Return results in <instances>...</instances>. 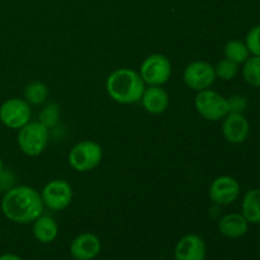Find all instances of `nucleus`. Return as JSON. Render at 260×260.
Masks as SVG:
<instances>
[{"instance_id":"obj_1","label":"nucleus","mask_w":260,"mask_h":260,"mask_svg":"<svg viewBox=\"0 0 260 260\" xmlns=\"http://www.w3.org/2000/svg\"><path fill=\"white\" fill-rule=\"evenodd\" d=\"M45 205L41 198V193L28 185L13 187L4 193L2 200L3 215L15 223L35 222L43 215Z\"/></svg>"},{"instance_id":"obj_2","label":"nucleus","mask_w":260,"mask_h":260,"mask_svg":"<svg viewBox=\"0 0 260 260\" xmlns=\"http://www.w3.org/2000/svg\"><path fill=\"white\" fill-rule=\"evenodd\" d=\"M146 84L139 71L122 68L108 76L106 89L108 95L119 104H135L141 101Z\"/></svg>"},{"instance_id":"obj_3","label":"nucleus","mask_w":260,"mask_h":260,"mask_svg":"<svg viewBox=\"0 0 260 260\" xmlns=\"http://www.w3.org/2000/svg\"><path fill=\"white\" fill-rule=\"evenodd\" d=\"M103 150L101 145L91 140H84L71 147L69 152V164L79 173H86L95 169L102 161Z\"/></svg>"},{"instance_id":"obj_4","label":"nucleus","mask_w":260,"mask_h":260,"mask_svg":"<svg viewBox=\"0 0 260 260\" xmlns=\"http://www.w3.org/2000/svg\"><path fill=\"white\" fill-rule=\"evenodd\" d=\"M18 146L27 156L35 157L42 154L48 145V128L41 122H28L18 132Z\"/></svg>"},{"instance_id":"obj_5","label":"nucleus","mask_w":260,"mask_h":260,"mask_svg":"<svg viewBox=\"0 0 260 260\" xmlns=\"http://www.w3.org/2000/svg\"><path fill=\"white\" fill-rule=\"evenodd\" d=\"M194 107L198 114L207 121H220L229 114L228 98L212 89L197 91Z\"/></svg>"},{"instance_id":"obj_6","label":"nucleus","mask_w":260,"mask_h":260,"mask_svg":"<svg viewBox=\"0 0 260 260\" xmlns=\"http://www.w3.org/2000/svg\"><path fill=\"white\" fill-rule=\"evenodd\" d=\"M139 73L146 85L162 86L172 76V63L165 55L152 53L142 61Z\"/></svg>"},{"instance_id":"obj_7","label":"nucleus","mask_w":260,"mask_h":260,"mask_svg":"<svg viewBox=\"0 0 260 260\" xmlns=\"http://www.w3.org/2000/svg\"><path fill=\"white\" fill-rule=\"evenodd\" d=\"M32 109L25 99L10 98L0 106V122L12 129H20L30 122Z\"/></svg>"},{"instance_id":"obj_8","label":"nucleus","mask_w":260,"mask_h":260,"mask_svg":"<svg viewBox=\"0 0 260 260\" xmlns=\"http://www.w3.org/2000/svg\"><path fill=\"white\" fill-rule=\"evenodd\" d=\"M41 198L45 207L52 211H62L73 201V188L66 180L52 179L41 190Z\"/></svg>"},{"instance_id":"obj_9","label":"nucleus","mask_w":260,"mask_h":260,"mask_svg":"<svg viewBox=\"0 0 260 260\" xmlns=\"http://www.w3.org/2000/svg\"><path fill=\"white\" fill-rule=\"evenodd\" d=\"M215 66L206 61L190 62L183 73V80L185 85L194 91L210 89L216 81Z\"/></svg>"},{"instance_id":"obj_10","label":"nucleus","mask_w":260,"mask_h":260,"mask_svg":"<svg viewBox=\"0 0 260 260\" xmlns=\"http://www.w3.org/2000/svg\"><path fill=\"white\" fill-rule=\"evenodd\" d=\"M208 196L215 205L229 206L240 196V184L230 175H221L211 183Z\"/></svg>"},{"instance_id":"obj_11","label":"nucleus","mask_w":260,"mask_h":260,"mask_svg":"<svg viewBox=\"0 0 260 260\" xmlns=\"http://www.w3.org/2000/svg\"><path fill=\"white\" fill-rule=\"evenodd\" d=\"M250 124L243 113H229L222 122V135L230 144L239 145L248 140Z\"/></svg>"},{"instance_id":"obj_12","label":"nucleus","mask_w":260,"mask_h":260,"mask_svg":"<svg viewBox=\"0 0 260 260\" xmlns=\"http://www.w3.org/2000/svg\"><path fill=\"white\" fill-rule=\"evenodd\" d=\"M102 244L96 235L83 233L76 236L70 245V254L75 260H91L101 253Z\"/></svg>"},{"instance_id":"obj_13","label":"nucleus","mask_w":260,"mask_h":260,"mask_svg":"<svg viewBox=\"0 0 260 260\" xmlns=\"http://www.w3.org/2000/svg\"><path fill=\"white\" fill-rule=\"evenodd\" d=\"M174 255L175 260H205V241L196 234L183 236L175 246Z\"/></svg>"},{"instance_id":"obj_14","label":"nucleus","mask_w":260,"mask_h":260,"mask_svg":"<svg viewBox=\"0 0 260 260\" xmlns=\"http://www.w3.org/2000/svg\"><path fill=\"white\" fill-rule=\"evenodd\" d=\"M141 103L149 113L161 114L169 107V95L161 86H147L141 96Z\"/></svg>"},{"instance_id":"obj_15","label":"nucleus","mask_w":260,"mask_h":260,"mask_svg":"<svg viewBox=\"0 0 260 260\" xmlns=\"http://www.w3.org/2000/svg\"><path fill=\"white\" fill-rule=\"evenodd\" d=\"M218 230L229 239H239L249 230V222L241 213H228L221 217Z\"/></svg>"},{"instance_id":"obj_16","label":"nucleus","mask_w":260,"mask_h":260,"mask_svg":"<svg viewBox=\"0 0 260 260\" xmlns=\"http://www.w3.org/2000/svg\"><path fill=\"white\" fill-rule=\"evenodd\" d=\"M58 226L55 218L47 215H41L33 222V236L42 244H50L57 238Z\"/></svg>"},{"instance_id":"obj_17","label":"nucleus","mask_w":260,"mask_h":260,"mask_svg":"<svg viewBox=\"0 0 260 260\" xmlns=\"http://www.w3.org/2000/svg\"><path fill=\"white\" fill-rule=\"evenodd\" d=\"M241 215L249 223H260V189L248 190L241 202Z\"/></svg>"},{"instance_id":"obj_18","label":"nucleus","mask_w":260,"mask_h":260,"mask_svg":"<svg viewBox=\"0 0 260 260\" xmlns=\"http://www.w3.org/2000/svg\"><path fill=\"white\" fill-rule=\"evenodd\" d=\"M223 53L225 57L229 60L234 61L238 65L244 63L249 57H250V52H249L248 47H246L245 42L240 40H230L223 47Z\"/></svg>"},{"instance_id":"obj_19","label":"nucleus","mask_w":260,"mask_h":260,"mask_svg":"<svg viewBox=\"0 0 260 260\" xmlns=\"http://www.w3.org/2000/svg\"><path fill=\"white\" fill-rule=\"evenodd\" d=\"M48 96V88L41 81H33L24 89V99L32 106H40L45 103Z\"/></svg>"},{"instance_id":"obj_20","label":"nucleus","mask_w":260,"mask_h":260,"mask_svg":"<svg viewBox=\"0 0 260 260\" xmlns=\"http://www.w3.org/2000/svg\"><path fill=\"white\" fill-rule=\"evenodd\" d=\"M244 80L254 88H260V56L249 57L243 66Z\"/></svg>"},{"instance_id":"obj_21","label":"nucleus","mask_w":260,"mask_h":260,"mask_svg":"<svg viewBox=\"0 0 260 260\" xmlns=\"http://www.w3.org/2000/svg\"><path fill=\"white\" fill-rule=\"evenodd\" d=\"M215 73L216 78L221 79V80H233L239 73V65L234 61L229 60V58H222L217 62V65L215 66Z\"/></svg>"},{"instance_id":"obj_22","label":"nucleus","mask_w":260,"mask_h":260,"mask_svg":"<svg viewBox=\"0 0 260 260\" xmlns=\"http://www.w3.org/2000/svg\"><path fill=\"white\" fill-rule=\"evenodd\" d=\"M60 118V107L55 103H50L41 111L40 121L47 128H52L57 124Z\"/></svg>"},{"instance_id":"obj_23","label":"nucleus","mask_w":260,"mask_h":260,"mask_svg":"<svg viewBox=\"0 0 260 260\" xmlns=\"http://www.w3.org/2000/svg\"><path fill=\"white\" fill-rule=\"evenodd\" d=\"M245 45L253 56H260V24L251 28L245 38Z\"/></svg>"},{"instance_id":"obj_24","label":"nucleus","mask_w":260,"mask_h":260,"mask_svg":"<svg viewBox=\"0 0 260 260\" xmlns=\"http://www.w3.org/2000/svg\"><path fill=\"white\" fill-rule=\"evenodd\" d=\"M229 104V113H243L245 111L248 102L243 95H233L228 98Z\"/></svg>"},{"instance_id":"obj_25","label":"nucleus","mask_w":260,"mask_h":260,"mask_svg":"<svg viewBox=\"0 0 260 260\" xmlns=\"http://www.w3.org/2000/svg\"><path fill=\"white\" fill-rule=\"evenodd\" d=\"M15 183V175L13 174V172L8 169H3L0 172V192L5 193L9 189H12L14 187Z\"/></svg>"},{"instance_id":"obj_26","label":"nucleus","mask_w":260,"mask_h":260,"mask_svg":"<svg viewBox=\"0 0 260 260\" xmlns=\"http://www.w3.org/2000/svg\"><path fill=\"white\" fill-rule=\"evenodd\" d=\"M0 260H22V258L14 254H4V255H0Z\"/></svg>"},{"instance_id":"obj_27","label":"nucleus","mask_w":260,"mask_h":260,"mask_svg":"<svg viewBox=\"0 0 260 260\" xmlns=\"http://www.w3.org/2000/svg\"><path fill=\"white\" fill-rule=\"evenodd\" d=\"M3 169H4V162H3V160L0 159V172H2Z\"/></svg>"}]
</instances>
